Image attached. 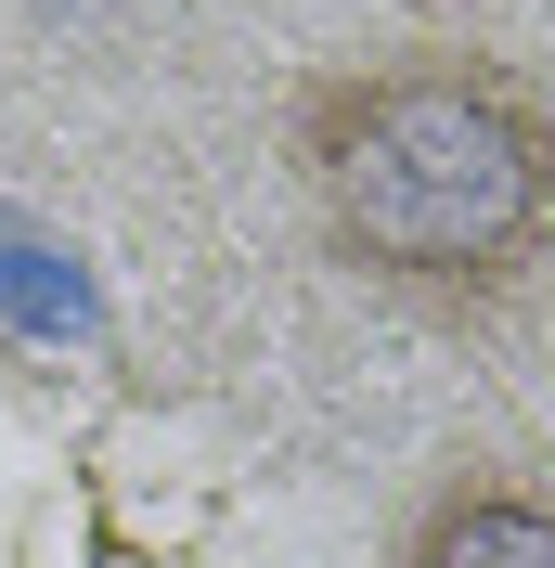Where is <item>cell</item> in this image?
<instances>
[{"mask_svg":"<svg viewBox=\"0 0 555 568\" xmlns=\"http://www.w3.org/2000/svg\"><path fill=\"white\" fill-rule=\"evenodd\" d=\"M284 155L323 246L426 311H491L555 258V91L491 52H387L311 78Z\"/></svg>","mask_w":555,"mask_h":568,"instance_id":"obj_1","label":"cell"},{"mask_svg":"<svg viewBox=\"0 0 555 568\" xmlns=\"http://www.w3.org/2000/svg\"><path fill=\"white\" fill-rule=\"evenodd\" d=\"M387 568H555V491L517 465H465L414 504Z\"/></svg>","mask_w":555,"mask_h":568,"instance_id":"obj_2","label":"cell"},{"mask_svg":"<svg viewBox=\"0 0 555 568\" xmlns=\"http://www.w3.org/2000/svg\"><path fill=\"white\" fill-rule=\"evenodd\" d=\"M426 13H440V0H426Z\"/></svg>","mask_w":555,"mask_h":568,"instance_id":"obj_3","label":"cell"}]
</instances>
